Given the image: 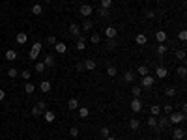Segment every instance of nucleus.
Returning a JSON list of instances; mask_svg holds the SVG:
<instances>
[{"instance_id":"f257e3e1","label":"nucleus","mask_w":187,"mask_h":140,"mask_svg":"<svg viewBox=\"0 0 187 140\" xmlns=\"http://www.w3.org/2000/svg\"><path fill=\"white\" fill-rule=\"evenodd\" d=\"M183 120H185V114H183V112H170V116H169V122L174 123V125L182 123Z\"/></svg>"},{"instance_id":"f03ea898","label":"nucleus","mask_w":187,"mask_h":140,"mask_svg":"<svg viewBox=\"0 0 187 140\" xmlns=\"http://www.w3.org/2000/svg\"><path fill=\"white\" fill-rule=\"evenodd\" d=\"M92 30H94V21L90 17H86L81 24V32H92Z\"/></svg>"},{"instance_id":"7ed1b4c3","label":"nucleus","mask_w":187,"mask_h":140,"mask_svg":"<svg viewBox=\"0 0 187 140\" xmlns=\"http://www.w3.org/2000/svg\"><path fill=\"white\" fill-rule=\"evenodd\" d=\"M154 82H155V79L152 75H144L142 80H140V88H152V86H154Z\"/></svg>"},{"instance_id":"20e7f679","label":"nucleus","mask_w":187,"mask_h":140,"mask_svg":"<svg viewBox=\"0 0 187 140\" xmlns=\"http://www.w3.org/2000/svg\"><path fill=\"white\" fill-rule=\"evenodd\" d=\"M79 13L86 19V17H90V15L94 13V8H92L90 4H82V6H81V10H79Z\"/></svg>"},{"instance_id":"39448f33","label":"nucleus","mask_w":187,"mask_h":140,"mask_svg":"<svg viewBox=\"0 0 187 140\" xmlns=\"http://www.w3.org/2000/svg\"><path fill=\"white\" fill-rule=\"evenodd\" d=\"M105 36L109 39H114L116 36H118V28H116V26H107L105 28Z\"/></svg>"},{"instance_id":"423d86ee","label":"nucleus","mask_w":187,"mask_h":140,"mask_svg":"<svg viewBox=\"0 0 187 140\" xmlns=\"http://www.w3.org/2000/svg\"><path fill=\"white\" fill-rule=\"evenodd\" d=\"M167 75H169V69L165 66H157L155 67V77H157V79H165Z\"/></svg>"},{"instance_id":"0eeeda50","label":"nucleus","mask_w":187,"mask_h":140,"mask_svg":"<svg viewBox=\"0 0 187 140\" xmlns=\"http://www.w3.org/2000/svg\"><path fill=\"white\" fill-rule=\"evenodd\" d=\"M69 34H71L73 38H79V36H81V24L71 23V26H69Z\"/></svg>"},{"instance_id":"6e6552de","label":"nucleus","mask_w":187,"mask_h":140,"mask_svg":"<svg viewBox=\"0 0 187 140\" xmlns=\"http://www.w3.org/2000/svg\"><path fill=\"white\" fill-rule=\"evenodd\" d=\"M172 138H174V140H183V138H185V129H183V127L174 129V133H172Z\"/></svg>"},{"instance_id":"1a4fd4ad","label":"nucleus","mask_w":187,"mask_h":140,"mask_svg":"<svg viewBox=\"0 0 187 140\" xmlns=\"http://www.w3.org/2000/svg\"><path fill=\"white\" fill-rule=\"evenodd\" d=\"M131 110H133V112H140L142 110V103H140L138 97H135V99L131 101Z\"/></svg>"},{"instance_id":"9d476101","label":"nucleus","mask_w":187,"mask_h":140,"mask_svg":"<svg viewBox=\"0 0 187 140\" xmlns=\"http://www.w3.org/2000/svg\"><path fill=\"white\" fill-rule=\"evenodd\" d=\"M169 125H170L169 116H161V118L157 120V127H159V129H165V127H169Z\"/></svg>"},{"instance_id":"9b49d317","label":"nucleus","mask_w":187,"mask_h":140,"mask_svg":"<svg viewBox=\"0 0 187 140\" xmlns=\"http://www.w3.org/2000/svg\"><path fill=\"white\" fill-rule=\"evenodd\" d=\"M54 49H56L58 54H64V52L67 51V45L64 43V41H56V43H54Z\"/></svg>"},{"instance_id":"f8f14e48","label":"nucleus","mask_w":187,"mask_h":140,"mask_svg":"<svg viewBox=\"0 0 187 140\" xmlns=\"http://www.w3.org/2000/svg\"><path fill=\"white\" fill-rule=\"evenodd\" d=\"M15 41H17L19 45H24L26 41H28V36H26V32H19V34H17V38H15Z\"/></svg>"},{"instance_id":"ddd939ff","label":"nucleus","mask_w":187,"mask_h":140,"mask_svg":"<svg viewBox=\"0 0 187 140\" xmlns=\"http://www.w3.org/2000/svg\"><path fill=\"white\" fill-rule=\"evenodd\" d=\"M82 67H84L86 71H94V69H95V62H94L92 58H88V60H84V64H82Z\"/></svg>"},{"instance_id":"4468645a","label":"nucleus","mask_w":187,"mask_h":140,"mask_svg":"<svg viewBox=\"0 0 187 140\" xmlns=\"http://www.w3.org/2000/svg\"><path fill=\"white\" fill-rule=\"evenodd\" d=\"M155 39L159 41V43H165V41H167V32L165 30H157L155 32Z\"/></svg>"},{"instance_id":"2eb2a0df","label":"nucleus","mask_w":187,"mask_h":140,"mask_svg":"<svg viewBox=\"0 0 187 140\" xmlns=\"http://www.w3.org/2000/svg\"><path fill=\"white\" fill-rule=\"evenodd\" d=\"M84 49H86V38L79 36L77 38V51H84Z\"/></svg>"},{"instance_id":"dca6fc26","label":"nucleus","mask_w":187,"mask_h":140,"mask_svg":"<svg viewBox=\"0 0 187 140\" xmlns=\"http://www.w3.org/2000/svg\"><path fill=\"white\" fill-rule=\"evenodd\" d=\"M146 41H148V38L144 36V34H138V36L135 38V43H137V45H140V47L146 45Z\"/></svg>"},{"instance_id":"f3484780","label":"nucleus","mask_w":187,"mask_h":140,"mask_svg":"<svg viewBox=\"0 0 187 140\" xmlns=\"http://www.w3.org/2000/svg\"><path fill=\"white\" fill-rule=\"evenodd\" d=\"M6 60H8V62H13V60H17V51H13V49H10V51H6Z\"/></svg>"},{"instance_id":"a211bd4d","label":"nucleus","mask_w":187,"mask_h":140,"mask_svg":"<svg viewBox=\"0 0 187 140\" xmlns=\"http://www.w3.org/2000/svg\"><path fill=\"white\" fill-rule=\"evenodd\" d=\"M43 118H45V122L52 123V122H54V118H56V116H54V112H52V110H45V112H43Z\"/></svg>"},{"instance_id":"6ab92c4d","label":"nucleus","mask_w":187,"mask_h":140,"mask_svg":"<svg viewBox=\"0 0 187 140\" xmlns=\"http://www.w3.org/2000/svg\"><path fill=\"white\" fill-rule=\"evenodd\" d=\"M39 88H41V92H43V94H47V92H51V82L49 80H41V84H39Z\"/></svg>"},{"instance_id":"aec40b11","label":"nucleus","mask_w":187,"mask_h":140,"mask_svg":"<svg viewBox=\"0 0 187 140\" xmlns=\"http://www.w3.org/2000/svg\"><path fill=\"white\" fill-rule=\"evenodd\" d=\"M123 80L129 82V84H133L135 82V73L133 71H126V73H123Z\"/></svg>"},{"instance_id":"412c9836","label":"nucleus","mask_w":187,"mask_h":140,"mask_svg":"<svg viewBox=\"0 0 187 140\" xmlns=\"http://www.w3.org/2000/svg\"><path fill=\"white\" fill-rule=\"evenodd\" d=\"M169 51V47L167 45H165V43H159L157 45V49H155V52H157V56H163L165 52H167Z\"/></svg>"},{"instance_id":"4be33fe9","label":"nucleus","mask_w":187,"mask_h":140,"mask_svg":"<svg viewBox=\"0 0 187 140\" xmlns=\"http://www.w3.org/2000/svg\"><path fill=\"white\" fill-rule=\"evenodd\" d=\"M129 127H131V131H137L138 127H140V122H138L137 118H131L129 120Z\"/></svg>"},{"instance_id":"5701e85b","label":"nucleus","mask_w":187,"mask_h":140,"mask_svg":"<svg viewBox=\"0 0 187 140\" xmlns=\"http://www.w3.org/2000/svg\"><path fill=\"white\" fill-rule=\"evenodd\" d=\"M43 64H45V67H52V66H54V56H52V54H49V56H45V60H43Z\"/></svg>"},{"instance_id":"b1692460","label":"nucleus","mask_w":187,"mask_h":140,"mask_svg":"<svg viewBox=\"0 0 187 140\" xmlns=\"http://www.w3.org/2000/svg\"><path fill=\"white\" fill-rule=\"evenodd\" d=\"M77 110H79V118H82V120H84V118H88V114H90V110H88L86 107H79Z\"/></svg>"},{"instance_id":"393cba45","label":"nucleus","mask_w":187,"mask_h":140,"mask_svg":"<svg viewBox=\"0 0 187 140\" xmlns=\"http://www.w3.org/2000/svg\"><path fill=\"white\" fill-rule=\"evenodd\" d=\"M32 13L39 17L41 13H43V8H41V4H34V6H32Z\"/></svg>"},{"instance_id":"a878e982","label":"nucleus","mask_w":187,"mask_h":140,"mask_svg":"<svg viewBox=\"0 0 187 140\" xmlns=\"http://www.w3.org/2000/svg\"><path fill=\"white\" fill-rule=\"evenodd\" d=\"M67 108H69V110H77V108H79V101H77V99H69V101H67Z\"/></svg>"},{"instance_id":"bb28decb","label":"nucleus","mask_w":187,"mask_h":140,"mask_svg":"<svg viewBox=\"0 0 187 140\" xmlns=\"http://www.w3.org/2000/svg\"><path fill=\"white\" fill-rule=\"evenodd\" d=\"M150 114H152V116H159V114H161V107H159V105H152Z\"/></svg>"},{"instance_id":"cd10ccee","label":"nucleus","mask_w":187,"mask_h":140,"mask_svg":"<svg viewBox=\"0 0 187 140\" xmlns=\"http://www.w3.org/2000/svg\"><path fill=\"white\" fill-rule=\"evenodd\" d=\"M34 90H36V86H34L32 82H26V84H24V92L28 94V95H30V94H34Z\"/></svg>"},{"instance_id":"c85d7f7f","label":"nucleus","mask_w":187,"mask_h":140,"mask_svg":"<svg viewBox=\"0 0 187 140\" xmlns=\"http://www.w3.org/2000/svg\"><path fill=\"white\" fill-rule=\"evenodd\" d=\"M174 56H176L178 60H182V62H183V60H185V51H183V49H178V51L174 52Z\"/></svg>"},{"instance_id":"c756f323","label":"nucleus","mask_w":187,"mask_h":140,"mask_svg":"<svg viewBox=\"0 0 187 140\" xmlns=\"http://www.w3.org/2000/svg\"><path fill=\"white\" fill-rule=\"evenodd\" d=\"M165 94H167V97H174L176 95V86H169L165 90Z\"/></svg>"},{"instance_id":"7c9ffc66","label":"nucleus","mask_w":187,"mask_h":140,"mask_svg":"<svg viewBox=\"0 0 187 140\" xmlns=\"http://www.w3.org/2000/svg\"><path fill=\"white\" fill-rule=\"evenodd\" d=\"M90 41H92V43H94V45H98V43H99V41H101V36H99V34H98V32H94V34H92V38H90Z\"/></svg>"},{"instance_id":"2f4dec72","label":"nucleus","mask_w":187,"mask_h":140,"mask_svg":"<svg viewBox=\"0 0 187 140\" xmlns=\"http://www.w3.org/2000/svg\"><path fill=\"white\" fill-rule=\"evenodd\" d=\"M131 94H133L135 97H138V95L142 94V88L140 86H131Z\"/></svg>"},{"instance_id":"473e14b6","label":"nucleus","mask_w":187,"mask_h":140,"mask_svg":"<svg viewBox=\"0 0 187 140\" xmlns=\"http://www.w3.org/2000/svg\"><path fill=\"white\" fill-rule=\"evenodd\" d=\"M155 15H157V13L154 10H144V17H146V19H154Z\"/></svg>"},{"instance_id":"72a5a7b5","label":"nucleus","mask_w":187,"mask_h":140,"mask_svg":"<svg viewBox=\"0 0 187 140\" xmlns=\"http://www.w3.org/2000/svg\"><path fill=\"white\" fill-rule=\"evenodd\" d=\"M116 47H118V43H116L114 39H109V41H107V49H109V51H114Z\"/></svg>"},{"instance_id":"f704fd0d","label":"nucleus","mask_w":187,"mask_h":140,"mask_svg":"<svg viewBox=\"0 0 187 140\" xmlns=\"http://www.w3.org/2000/svg\"><path fill=\"white\" fill-rule=\"evenodd\" d=\"M137 73L140 75V77H144V75H148V67L146 66H138V69H137Z\"/></svg>"},{"instance_id":"c9c22d12","label":"nucleus","mask_w":187,"mask_h":140,"mask_svg":"<svg viewBox=\"0 0 187 140\" xmlns=\"http://www.w3.org/2000/svg\"><path fill=\"white\" fill-rule=\"evenodd\" d=\"M176 73L182 77V79H185V73H187V69H185V66H180L178 69H176Z\"/></svg>"},{"instance_id":"e433bc0d","label":"nucleus","mask_w":187,"mask_h":140,"mask_svg":"<svg viewBox=\"0 0 187 140\" xmlns=\"http://www.w3.org/2000/svg\"><path fill=\"white\" fill-rule=\"evenodd\" d=\"M45 69H47V67H45L43 62H38V64H36V71H38V73H43Z\"/></svg>"},{"instance_id":"4c0bfd02","label":"nucleus","mask_w":187,"mask_h":140,"mask_svg":"<svg viewBox=\"0 0 187 140\" xmlns=\"http://www.w3.org/2000/svg\"><path fill=\"white\" fill-rule=\"evenodd\" d=\"M36 107L41 110V114H43V112L47 110V103H45V101H38V105H36Z\"/></svg>"},{"instance_id":"58836bf2","label":"nucleus","mask_w":187,"mask_h":140,"mask_svg":"<svg viewBox=\"0 0 187 140\" xmlns=\"http://www.w3.org/2000/svg\"><path fill=\"white\" fill-rule=\"evenodd\" d=\"M148 125H150V127H155V125H157V116H150L148 118Z\"/></svg>"},{"instance_id":"ea45409f","label":"nucleus","mask_w":187,"mask_h":140,"mask_svg":"<svg viewBox=\"0 0 187 140\" xmlns=\"http://www.w3.org/2000/svg\"><path fill=\"white\" fill-rule=\"evenodd\" d=\"M107 75H109V77H116V67H114V66H109V67H107Z\"/></svg>"},{"instance_id":"a19ab883","label":"nucleus","mask_w":187,"mask_h":140,"mask_svg":"<svg viewBox=\"0 0 187 140\" xmlns=\"http://www.w3.org/2000/svg\"><path fill=\"white\" fill-rule=\"evenodd\" d=\"M19 75H21V77H23V79H24L26 82H28V80H30V77H32V75H30V71H26V69H24V71H21Z\"/></svg>"},{"instance_id":"79ce46f5","label":"nucleus","mask_w":187,"mask_h":140,"mask_svg":"<svg viewBox=\"0 0 187 140\" xmlns=\"http://www.w3.org/2000/svg\"><path fill=\"white\" fill-rule=\"evenodd\" d=\"M17 75H19L17 69H13V67H11V69H8V77H10V79H15Z\"/></svg>"},{"instance_id":"37998d69","label":"nucleus","mask_w":187,"mask_h":140,"mask_svg":"<svg viewBox=\"0 0 187 140\" xmlns=\"http://www.w3.org/2000/svg\"><path fill=\"white\" fill-rule=\"evenodd\" d=\"M41 47H43V45H41V41H36V43L32 45V51H36V52H41Z\"/></svg>"},{"instance_id":"c03bdc74","label":"nucleus","mask_w":187,"mask_h":140,"mask_svg":"<svg viewBox=\"0 0 187 140\" xmlns=\"http://www.w3.org/2000/svg\"><path fill=\"white\" fill-rule=\"evenodd\" d=\"M110 6H112V0H101V8H105V10H109Z\"/></svg>"},{"instance_id":"a18cd8bd","label":"nucleus","mask_w":187,"mask_h":140,"mask_svg":"<svg viewBox=\"0 0 187 140\" xmlns=\"http://www.w3.org/2000/svg\"><path fill=\"white\" fill-rule=\"evenodd\" d=\"M178 39H180V41H187V32H185V30H180Z\"/></svg>"},{"instance_id":"49530a36","label":"nucleus","mask_w":187,"mask_h":140,"mask_svg":"<svg viewBox=\"0 0 187 140\" xmlns=\"http://www.w3.org/2000/svg\"><path fill=\"white\" fill-rule=\"evenodd\" d=\"M69 135H71L73 138H77L79 136V129L77 127H71V129H69Z\"/></svg>"},{"instance_id":"de8ad7c7","label":"nucleus","mask_w":187,"mask_h":140,"mask_svg":"<svg viewBox=\"0 0 187 140\" xmlns=\"http://www.w3.org/2000/svg\"><path fill=\"white\" fill-rule=\"evenodd\" d=\"M38 56H39V52H36V51H32V49H30L28 58H30V60H38Z\"/></svg>"},{"instance_id":"09e8293b","label":"nucleus","mask_w":187,"mask_h":140,"mask_svg":"<svg viewBox=\"0 0 187 140\" xmlns=\"http://www.w3.org/2000/svg\"><path fill=\"white\" fill-rule=\"evenodd\" d=\"M109 135H110V129H109V127H103V129H101V136H103V138H107Z\"/></svg>"},{"instance_id":"8fccbe9b","label":"nucleus","mask_w":187,"mask_h":140,"mask_svg":"<svg viewBox=\"0 0 187 140\" xmlns=\"http://www.w3.org/2000/svg\"><path fill=\"white\" fill-rule=\"evenodd\" d=\"M99 17H109V10H105V8H99Z\"/></svg>"},{"instance_id":"3c124183","label":"nucleus","mask_w":187,"mask_h":140,"mask_svg":"<svg viewBox=\"0 0 187 140\" xmlns=\"http://www.w3.org/2000/svg\"><path fill=\"white\" fill-rule=\"evenodd\" d=\"M163 112H165V114H170V112H172V105H165Z\"/></svg>"},{"instance_id":"603ef678","label":"nucleus","mask_w":187,"mask_h":140,"mask_svg":"<svg viewBox=\"0 0 187 140\" xmlns=\"http://www.w3.org/2000/svg\"><path fill=\"white\" fill-rule=\"evenodd\" d=\"M47 43H49V45H54V43H56V38H54V36H49V38H47Z\"/></svg>"},{"instance_id":"864d4df0","label":"nucleus","mask_w":187,"mask_h":140,"mask_svg":"<svg viewBox=\"0 0 187 140\" xmlns=\"http://www.w3.org/2000/svg\"><path fill=\"white\" fill-rule=\"evenodd\" d=\"M32 116H41V110H39L38 107H34V108H32Z\"/></svg>"},{"instance_id":"5fc2aeb1","label":"nucleus","mask_w":187,"mask_h":140,"mask_svg":"<svg viewBox=\"0 0 187 140\" xmlns=\"http://www.w3.org/2000/svg\"><path fill=\"white\" fill-rule=\"evenodd\" d=\"M4 97H6V92H4V90H0V101H4Z\"/></svg>"},{"instance_id":"6e6d98bb","label":"nucleus","mask_w":187,"mask_h":140,"mask_svg":"<svg viewBox=\"0 0 187 140\" xmlns=\"http://www.w3.org/2000/svg\"><path fill=\"white\" fill-rule=\"evenodd\" d=\"M103 140H116V136H110V135H109L107 138H103Z\"/></svg>"},{"instance_id":"4d7b16f0","label":"nucleus","mask_w":187,"mask_h":140,"mask_svg":"<svg viewBox=\"0 0 187 140\" xmlns=\"http://www.w3.org/2000/svg\"><path fill=\"white\" fill-rule=\"evenodd\" d=\"M43 2H52V0H43Z\"/></svg>"},{"instance_id":"13d9d810","label":"nucleus","mask_w":187,"mask_h":140,"mask_svg":"<svg viewBox=\"0 0 187 140\" xmlns=\"http://www.w3.org/2000/svg\"><path fill=\"white\" fill-rule=\"evenodd\" d=\"M0 49H2V45H0Z\"/></svg>"},{"instance_id":"bf43d9fd","label":"nucleus","mask_w":187,"mask_h":140,"mask_svg":"<svg viewBox=\"0 0 187 140\" xmlns=\"http://www.w3.org/2000/svg\"><path fill=\"white\" fill-rule=\"evenodd\" d=\"M101 140H103V138H101Z\"/></svg>"}]
</instances>
